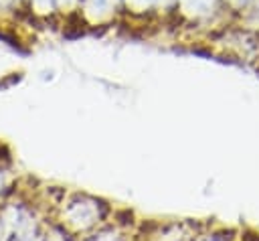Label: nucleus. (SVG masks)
Wrapping results in <instances>:
<instances>
[{"label":"nucleus","instance_id":"f03ea898","mask_svg":"<svg viewBox=\"0 0 259 241\" xmlns=\"http://www.w3.org/2000/svg\"><path fill=\"white\" fill-rule=\"evenodd\" d=\"M217 3H219V0H178L180 9L188 17H195V19L209 17L213 13V9L217 7Z\"/></svg>","mask_w":259,"mask_h":241},{"label":"nucleus","instance_id":"39448f33","mask_svg":"<svg viewBox=\"0 0 259 241\" xmlns=\"http://www.w3.org/2000/svg\"><path fill=\"white\" fill-rule=\"evenodd\" d=\"M229 3H231L233 7H245V5L249 3V0H229Z\"/></svg>","mask_w":259,"mask_h":241},{"label":"nucleus","instance_id":"7ed1b4c3","mask_svg":"<svg viewBox=\"0 0 259 241\" xmlns=\"http://www.w3.org/2000/svg\"><path fill=\"white\" fill-rule=\"evenodd\" d=\"M125 7L134 13H140V11H150L158 5V0H123Z\"/></svg>","mask_w":259,"mask_h":241},{"label":"nucleus","instance_id":"f257e3e1","mask_svg":"<svg viewBox=\"0 0 259 241\" xmlns=\"http://www.w3.org/2000/svg\"><path fill=\"white\" fill-rule=\"evenodd\" d=\"M81 3L87 15H93L97 17V21H101L103 17H109L111 13H115L121 0H81Z\"/></svg>","mask_w":259,"mask_h":241},{"label":"nucleus","instance_id":"20e7f679","mask_svg":"<svg viewBox=\"0 0 259 241\" xmlns=\"http://www.w3.org/2000/svg\"><path fill=\"white\" fill-rule=\"evenodd\" d=\"M81 5V0H55V5L57 9H63V7H71V5Z\"/></svg>","mask_w":259,"mask_h":241}]
</instances>
